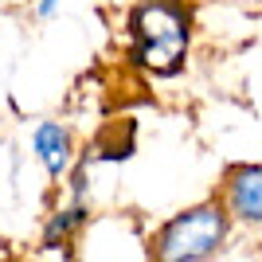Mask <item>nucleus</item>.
Wrapping results in <instances>:
<instances>
[{
    "mask_svg": "<svg viewBox=\"0 0 262 262\" xmlns=\"http://www.w3.org/2000/svg\"><path fill=\"white\" fill-rule=\"evenodd\" d=\"M129 59L157 78H172L184 67L192 39V12L184 0H141L129 12Z\"/></svg>",
    "mask_w": 262,
    "mask_h": 262,
    "instance_id": "obj_1",
    "label": "nucleus"
},
{
    "mask_svg": "<svg viewBox=\"0 0 262 262\" xmlns=\"http://www.w3.org/2000/svg\"><path fill=\"white\" fill-rule=\"evenodd\" d=\"M231 215L219 200H204L192 208L176 211L157 227L149 243V258L153 262H204L215 254V247L227 239Z\"/></svg>",
    "mask_w": 262,
    "mask_h": 262,
    "instance_id": "obj_2",
    "label": "nucleus"
},
{
    "mask_svg": "<svg viewBox=\"0 0 262 262\" xmlns=\"http://www.w3.org/2000/svg\"><path fill=\"white\" fill-rule=\"evenodd\" d=\"M219 204L239 223H262V164H231L223 172Z\"/></svg>",
    "mask_w": 262,
    "mask_h": 262,
    "instance_id": "obj_3",
    "label": "nucleus"
},
{
    "mask_svg": "<svg viewBox=\"0 0 262 262\" xmlns=\"http://www.w3.org/2000/svg\"><path fill=\"white\" fill-rule=\"evenodd\" d=\"M32 149H35V157H39V164L47 168L51 180H59V176L71 168V133H67L59 121H39V125H35Z\"/></svg>",
    "mask_w": 262,
    "mask_h": 262,
    "instance_id": "obj_4",
    "label": "nucleus"
},
{
    "mask_svg": "<svg viewBox=\"0 0 262 262\" xmlns=\"http://www.w3.org/2000/svg\"><path fill=\"white\" fill-rule=\"evenodd\" d=\"M86 215H90V211L82 208V204H75L71 211H59V215L47 223V231H43V247H55V243H63L75 227H82V223H86Z\"/></svg>",
    "mask_w": 262,
    "mask_h": 262,
    "instance_id": "obj_5",
    "label": "nucleus"
},
{
    "mask_svg": "<svg viewBox=\"0 0 262 262\" xmlns=\"http://www.w3.org/2000/svg\"><path fill=\"white\" fill-rule=\"evenodd\" d=\"M55 4H59V0H39V16H43V20L55 12Z\"/></svg>",
    "mask_w": 262,
    "mask_h": 262,
    "instance_id": "obj_6",
    "label": "nucleus"
}]
</instances>
